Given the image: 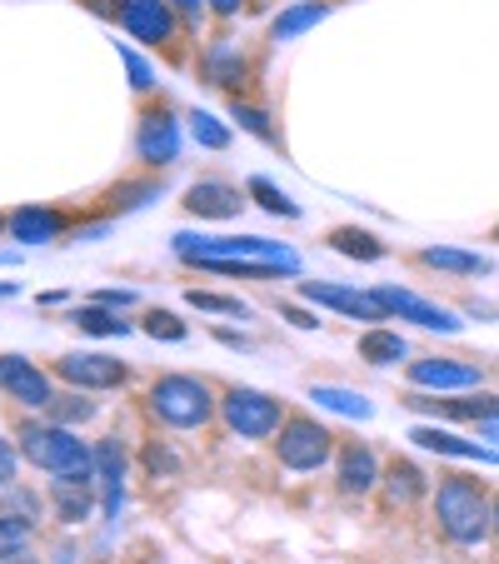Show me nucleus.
I'll list each match as a JSON object with an SVG mask.
<instances>
[{"instance_id":"32","label":"nucleus","mask_w":499,"mask_h":564,"mask_svg":"<svg viewBox=\"0 0 499 564\" xmlns=\"http://www.w3.org/2000/svg\"><path fill=\"white\" fill-rule=\"evenodd\" d=\"M185 300H191L195 310H205V315H240V319L250 315V310H245L235 295H215V290H191Z\"/></svg>"},{"instance_id":"2","label":"nucleus","mask_w":499,"mask_h":564,"mask_svg":"<svg viewBox=\"0 0 499 564\" xmlns=\"http://www.w3.org/2000/svg\"><path fill=\"white\" fill-rule=\"evenodd\" d=\"M21 455L31 459L35 469H45V475L55 479H80V485H96V449L80 445V435L65 425H55V420H45V425H21Z\"/></svg>"},{"instance_id":"38","label":"nucleus","mask_w":499,"mask_h":564,"mask_svg":"<svg viewBox=\"0 0 499 564\" xmlns=\"http://www.w3.org/2000/svg\"><path fill=\"white\" fill-rule=\"evenodd\" d=\"M150 195H155V185H120L116 205H120V210H135V205H145Z\"/></svg>"},{"instance_id":"31","label":"nucleus","mask_w":499,"mask_h":564,"mask_svg":"<svg viewBox=\"0 0 499 564\" xmlns=\"http://www.w3.org/2000/svg\"><path fill=\"white\" fill-rule=\"evenodd\" d=\"M191 135L200 140L205 150H230V126L215 120L210 110H191Z\"/></svg>"},{"instance_id":"20","label":"nucleus","mask_w":499,"mask_h":564,"mask_svg":"<svg viewBox=\"0 0 499 564\" xmlns=\"http://www.w3.org/2000/svg\"><path fill=\"white\" fill-rule=\"evenodd\" d=\"M200 70H205V80H210V86L235 90V86H240V80H245V70H250V65H245L240 45H230V41H215L210 51L200 55Z\"/></svg>"},{"instance_id":"33","label":"nucleus","mask_w":499,"mask_h":564,"mask_svg":"<svg viewBox=\"0 0 499 564\" xmlns=\"http://www.w3.org/2000/svg\"><path fill=\"white\" fill-rule=\"evenodd\" d=\"M145 335H150V340H171V345H181L191 330H185V325L171 315V310H150V315H145Z\"/></svg>"},{"instance_id":"14","label":"nucleus","mask_w":499,"mask_h":564,"mask_svg":"<svg viewBox=\"0 0 499 564\" xmlns=\"http://www.w3.org/2000/svg\"><path fill=\"white\" fill-rule=\"evenodd\" d=\"M181 205L191 215H200V220H235L245 210V195L230 181H195Z\"/></svg>"},{"instance_id":"1","label":"nucleus","mask_w":499,"mask_h":564,"mask_svg":"<svg viewBox=\"0 0 499 564\" xmlns=\"http://www.w3.org/2000/svg\"><path fill=\"white\" fill-rule=\"evenodd\" d=\"M435 524L449 544L459 550H475L495 534V500L485 495L479 479L465 475H440V490H435Z\"/></svg>"},{"instance_id":"15","label":"nucleus","mask_w":499,"mask_h":564,"mask_svg":"<svg viewBox=\"0 0 499 564\" xmlns=\"http://www.w3.org/2000/svg\"><path fill=\"white\" fill-rule=\"evenodd\" d=\"M410 440L420 449H435V455H449V459H479V465H499V449L495 445H479V440H465L455 430H440V425H414Z\"/></svg>"},{"instance_id":"13","label":"nucleus","mask_w":499,"mask_h":564,"mask_svg":"<svg viewBox=\"0 0 499 564\" xmlns=\"http://www.w3.org/2000/svg\"><path fill=\"white\" fill-rule=\"evenodd\" d=\"M300 295L310 300V305H325V310H340V315L350 319H390L380 310V300H375V290H345V285H325V280H305L300 285Z\"/></svg>"},{"instance_id":"42","label":"nucleus","mask_w":499,"mask_h":564,"mask_svg":"<svg viewBox=\"0 0 499 564\" xmlns=\"http://www.w3.org/2000/svg\"><path fill=\"white\" fill-rule=\"evenodd\" d=\"M240 6H245V0H210V15H215V21H235V15H240Z\"/></svg>"},{"instance_id":"9","label":"nucleus","mask_w":499,"mask_h":564,"mask_svg":"<svg viewBox=\"0 0 499 564\" xmlns=\"http://www.w3.org/2000/svg\"><path fill=\"white\" fill-rule=\"evenodd\" d=\"M120 21L145 45H175V35H181V25H185L171 0H126V15H120Z\"/></svg>"},{"instance_id":"5","label":"nucleus","mask_w":499,"mask_h":564,"mask_svg":"<svg viewBox=\"0 0 499 564\" xmlns=\"http://www.w3.org/2000/svg\"><path fill=\"white\" fill-rule=\"evenodd\" d=\"M220 415H225V425H230V435H240V440H270L280 425H285V410H280L275 394L250 390V384L225 390Z\"/></svg>"},{"instance_id":"16","label":"nucleus","mask_w":499,"mask_h":564,"mask_svg":"<svg viewBox=\"0 0 499 564\" xmlns=\"http://www.w3.org/2000/svg\"><path fill=\"white\" fill-rule=\"evenodd\" d=\"M126 449H120V440H100L96 445V485L106 490V514H120V505H126Z\"/></svg>"},{"instance_id":"23","label":"nucleus","mask_w":499,"mask_h":564,"mask_svg":"<svg viewBox=\"0 0 499 564\" xmlns=\"http://www.w3.org/2000/svg\"><path fill=\"white\" fill-rule=\"evenodd\" d=\"M404 355H410V345H404L400 330H384V325H375V330L360 335V360L365 365H400Z\"/></svg>"},{"instance_id":"35","label":"nucleus","mask_w":499,"mask_h":564,"mask_svg":"<svg viewBox=\"0 0 499 564\" xmlns=\"http://www.w3.org/2000/svg\"><path fill=\"white\" fill-rule=\"evenodd\" d=\"M120 65L130 70V86H135L140 96H145V90L155 86V70H150V61H145V55H135L130 45H120Z\"/></svg>"},{"instance_id":"44","label":"nucleus","mask_w":499,"mask_h":564,"mask_svg":"<svg viewBox=\"0 0 499 564\" xmlns=\"http://www.w3.org/2000/svg\"><path fill=\"white\" fill-rule=\"evenodd\" d=\"M220 340L230 345V350H250V340H245V335H230V330H220Z\"/></svg>"},{"instance_id":"6","label":"nucleus","mask_w":499,"mask_h":564,"mask_svg":"<svg viewBox=\"0 0 499 564\" xmlns=\"http://www.w3.org/2000/svg\"><path fill=\"white\" fill-rule=\"evenodd\" d=\"M275 455L285 469H295V475H310V469H319L329 459V449H335V435H329L319 420H305V415H290L285 425L275 430Z\"/></svg>"},{"instance_id":"4","label":"nucleus","mask_w":499,"mask_h":564,"mask_svg":"<svg viewBox=\"0 0 499 564\" xmlns=\"http://www.w3.org/2000/svg\"><path fill=\"white\" fill-rule=\"evenodd\" d=\"M150 415L171 430H200L215 415V394L195 375H165L150 384Z\"/></svg>"},{"instance_id":"40","label":"nucleus","mask_w":499,"mask_h":564,"mask_svg":"<svg viewBox=\"0 0 499 564\" xmlns=\"http://www.w3.org/2000/svg\"><path fill=\"white\" fill-rule=\"evenodd\" d=\"M280 315H285L290 325H300V330H315V325H319V319L310 315V310H300V305H280Z\"/></svg>"},{"instance_id":"30","label":"nucleus","mask_w":499,"mask_h":564,"mask_svg":"<svg viewBox=\"0 0 499 564\" xmlns=\"http://www.w3.org/2000/svg\"><path fill=\"white\" fill-rule=\"evenodd\" d=\"M45 410H51V420H55V425H65V430L96 420V400H80V394H55Z\"/></svg>"},{"instance_id":"24","label":"nucleus","mask_w":499,"mask_h":564,"mask_svg":"<svg viewBox=\"0 0 499 564\" xmlns=\"http://www.w3.org/2000/svg\"><path fill=\"white\" fill-rule=\"evenodd\" d=\"M310 400H315L319 410H335V415H345V420H370L375 415V405L365 400V394L340 390V384H315V390H310Z\"/></svg>"},{"instance_id":"27","label":"nucleus","mask_w":499,"mask_h":564,"mask_svg":"<svg viewBox=\"0 0 499 564\" xmlns=\"http://www.w3.org/2000/svg\"><path fill=\"white\" fill-rule=\"evenodd\" d=\"M70 319L86 335H100V340H120V335H130V319H120L110 305H86V310H75Z\"/></svg>"},{"instance_id":"46","label":"nucleus","mask_w":499,"mask_h":564,"mask_svg":"<svg viewBox=\"0 0 499 564\" xmlns=\"http://www.w3.org/2000/svg\"><path fill=\"white\" fill-rule=\"evenodd\" d=\"M495 534H499V495H495Z\"/></svg>"},{"instance_id":"41","label":"nucleus","mask_w":499,"mask_h":564,"mask_svg":"<svg viewBox=\"0 0 499 564\" xmlns=\"http://www.w3.org/2000/svg\"><path fill=\"white\" fill-rule=\"evenodd\" d=\"M96 15H106V21H116V15H126V0H86Z\"/></svg>"},{"instance_id":"43","label":"nucleus","mask_w":499,"mask_h":564,"mask_svg":"<svg viewBox=\"0 0 499 564\" xmlns=\"http://www.w3.org/2000/svg\"><path fill=\"white\" fill-rule=\"evenodd\" d=\"M479 440H489V445L499 449V415H495V420H485V425H479Z\"/></svg>"},{"instance_id":"47","label":"nucleus","mask_w":499,"mask_h":564,"mask_svg":"<svg viewBox=\"0 0 499 564\" xmlns=\"http://www.w3.org/2000/svg\"><path fill=\"white\" fill-rule=\"evenodd\" d=\"M495 240H499V230H495Z\"/></svg>"},{"instance_id":"3","label":"nucleus","mask_w":499,"mask_h":564,"mask_svg":"<svg viewBox=\"0 0 499 564\" xmlns=\"http://www.w3.org/2000/svg\"><path fill=\"white\" fill-rule=\"evenodd\" d=\"M171 246L181 260H270V265H280L285 275H295L300 270V256L295 250H285L280 240H260V235H171Z\"/></svg>"},{"instance_id":"39","label":"nucleus","mask_w":499,"mask_h":564,"mask_svg":"<svg viewBox=\"0 0 499 564\" xmlns=\"http://www.w3.org/2000/svg\"><path fill=\"white\" fill-rule=\"evenodd\" d=\"M96 305H110V310H126V305H135V290H100V295H96Z\"/></svg>"},{"instance_id":"11","label":"nucleus","mask_w":499,"mask_h":564,"mask_svg":"<svg viewBox=\"0 0 499 564\" xmlns=\"http://www.w3.org/2000/svg\"><path fill=\"white\" fill-rule=\"evenodd\" d=\"M0 390L11 394L15 405H35V410H45L55 400L45 370L41 365H31L25 355H0Z\"/></svg>"},{"instance_id":"17","label":"nucleus","mask_w":499,"mask_h":564,"mask_svg":"<svg viewBox=\"0 0 499 564\" xmlns=\"http://www.w3.org/2000/svg\"><path fill=\"white\" fill-rule=\"evenodd\" d=\"M380 459H375L370 445H345L340 449V495H370L375 485H380Z\"/></svg>"},{"instance_id":"37","label":"nucleus","mask_w":499,"mask_h":564,"mask_svg":"<svg viewBox=\"0 0 499 564\" xmlns=\"http://www.w3.org/2000/svg\"><path fill=\"white\" fill-rule=\"evenodd\" d=\"M171 6H175V15H181L191 31L205 21V15H210V0H171Z\"/></svg>"},{"instance_id":"25","label":"nucleus","mask_w":499,"mask_h":564,"mask_svg":"<svg viewBox=\"0 0 499 564\" xmlns=\"http://www.w3.org/2000/svg\"><path fill=\"white\" fill-rule=\"evenodd\" d=\"M329 250H340L350 260H384V240L360 225H340V230H329Z\"/></svg>"},{"instance_id":"8","label":"nucleus","mask_w":499,"mask_h":564,"mask_svg":"<svg viewBox=\"0 0 499 564\" xmlns=\"http://www.w3.org/2000/svg\"><path fill=\"white\" fill-rule=\"evenodd\" d=\"M410 384L414 390H479L485 370L475 360H449V355H425V360H410Z\"/></svg>"},{"instance_id":"10","label":"nucleus","mask_w":499,"mask_h":564,"mask_svg":"<svg viewBox=\"0 0 499 564\" xmlns=\"http://www.w3.org/2000/svg\"><path fill=\"white\" fill-rule=\"evenodd\" d=\"M135 155L145 160V165H175V160H181V126H175V116L165 106L140 116Z\"/></svg>"},{"instance_id":"21","label":"nucleus","mask_w":499,"mask_h":564,"mask_svg":"<svg viewBox=\"0 0 499 564\" xmlns=\"http://www.w3.org/2000/svg\"><path fill=\"white\" fill-rule=\"evenodd\" d=\"M420 265L445 270V275H489L495 260L475 256V250H459V246H430V250H420Z\"/></svg>"},{"instance_id":"26","label":"nucleus","mask_w":499,"mask_h":564,"mask_svg":"<svg viewBox=\"0 0 499 564\" xmlns=\"http://www.w3.org/2000/svg\"><path fill=\"white\" fill-rule=\"evenodd\" d=\"M51 500H55V510H61L65 524H80L90 514V485H80V479H55Z\"/></svg>"},{"instance_id":"45","label":"nucleus","mask_w":499,"mask_h":564,"mask_svg":"<svg viewBox=\"0 0 499 564\" xmlns=\"http://www.w3.org/2000/svg\"><path fill=\"white\" fill-rule=\"evenodd\" d=\"M0 295H15V285H11V280H0Z\"/></svg>"},{"instance_id":"19","label":"nucleus","mask_w":499,"mask_h":564,"mask_svg":"<svg viewBox=\"0 0 499 564\" xmlns=\"http://www.w3.org/2000/svg\"><path fill=\"white\" fill-rule=\"evenodd\" d=\"M380 485H384V495H390V505H414V500H425V490H430L425 469L414 465V459H390Z\"/></svg>"},{"instance_id":"12","label":"nucleus","mask_w":499,"mask_h":564,"mask_svg":"<svg viewBox=\"0 0 499 564\" xmlns=\"http://www.w3.org/2000/svg\"><path fill=\"white\" fill-rule=\"evenodd\" d=\"M55 375L75 390H120L126 384V365L110 355H65V360H55Z\"/></svg>"},{"instance_id":"34","label":"nucleus","mask_w":499,"mask_h":564,"mask_svg":"<svg viewBox=\"0 0 499 564\" xmlns=\"http://www.w3.org/2000/svg\"><path fill=\"white\" fill-rule=\"evenodd\" d=\"M230 116L240 120V126L250 130L256 140H275V130H270V116H265V110H256V106H240V96L230 100Z\"/></svg>"},{"instance_id":"28","label":"nucleus","mask_w":499,"mask_h":564,"mask_svg":"<svg viewBox=\"0 0 499 564\" xmlns=\"http://www.w3.org/2000/svg\"><path fill=\"white\" fill-rule=\"evenodd\" d=\"M245 195H250V200H260V210H270V215H285V220H300V205L290 200V195L280 191L275 181H265V175H250V185H245Z\"/></svg>"},{"instance_id":"29","label":"nucleus","mask_w":499,"mask_h":564,"mask_svg":"<svg viewBox=\"0 0 499 564\" xmlns=\"http://www.w3.org/2000/svg\"><path fill=\"white\" fill-rule=\"evenodd\" d=\"M31 520L15 510H0V560H21L31 550Z\"/></svg>"},{"instance_id":"36","label":"nucleus","mask_w":499,"mask_h":564,"mask_svg":"<svg viewBox=\"0 0 499 564\" xmlns=\"http://www.w3.org/2000/svg\"><path fill=\"white\" fill-rule=\"evenodd\" d=\"M15 469H21V455H15L11 440L0 435V490H11L15 485Z\"/></svg>"},{"instance_id":"22","label":"nucleus","mask_w":499,"mask_h":564,"mask_svg":"<svg viewBox=\"0 0 499 564\" xmlns=\"http://www.w3.org/2000/svg\"><path fill=\"white\" fill-rule=\"evenodd\" d=\"M329 15L325 0H300V6H290V11H280L275 21H270V41H295V35H305L310 25H319Z\"/></svg>"},{"instance_id":"18","label":"nucleus","mask_w":499,"mask_h":564,"mask_svg":"<svg viewBox=\"0 0 499 564\" xmlns=\"http://www.w3.org/2000/svg\"><path fill=\"white\" fill-rule=\"evenodd\" d=\"M6 225H11V240H21V246H45V240H55V235L65 230V215L41 210V205H25V210H15Z\"/></svg>"},{"instance_id":"7","label":"nucleus","mask_w":499,"mask_h":564,"mask_svg":"<svg viewBox=\"0 0 499 564\" xmlns=\"http://www.w3.org/2000/svg\"><path fill=\"white\" fill-rule=\"evenodd\" d=\"M375 300H380L384 315H394V319H414L420 330H440V335H459V330H465V319H459L455 310L435 305V300H425V295H414V290L380 285V290H375Z\"/></svg>"}]
</instances>
